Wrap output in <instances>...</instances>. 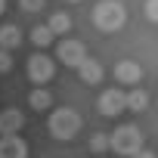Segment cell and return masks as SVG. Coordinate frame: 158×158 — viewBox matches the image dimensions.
<instances>
[{
    "instance_id": "6da1fadb",
    "label": "cell",
    "mask_w": 158,
    "mask_h": 158,
    "mask_svg": "<svg viewBox=\"0 0 158 158\" xmlns=\"http://www.w3.org/2000/svg\"><path fill=\"white\" fill-rule=\"evenodd\" d=\"M124 19H127V13H124V3H118V0H102L93 10V22L102 31H118L124 25Z\"/></svg>"
},
{
    "instance_id": "7a4b0ae2",
    "label": "cell",
    "mask_w": 158,
    "mask_h": 158,
    "mask_svg": "<svg viewBox=\"0 0 158 158\" xmlns=\"http://www.w3.org/2000/svg\"><path fill=\"white\" fill-rule=\"evenodd\" d=\"M109 149H115V152H121V155H136V152L143 149V133H139V127L124 124V127H118L115 133H109Z\"/></svg>"
},
{
    "instance_id": "3957f363",
    "label": "cell",
    "mask_w": 158,
    "mask_h": 158,
    "mask_svg": "<svg viewBox=\"0 0 158 158\" xmlns=\"http://www.w3.org/2000/svg\"><path fill=\"white\" fill-rule=\"evenodd\" d=\"M77 130H81V115L74 109H56L50 115V133L56 139H71Z\"/></svg>"
},
{
    "instance_id": "277c9868",
    "label": "cell",
    "mask_w": 158,
    "mask_h": 158,
    "mask_svg": "<svg viewBox=\"0 0 158 158\" xmlns=\"http://www.w3.org/2000/svg\"><path fill=\"white\" fill-rule=\"evenodd\" d=\"M56 56H59V62H65V65H71V68H77L84 59H87V50H84V44L81 40H59V47H56Z\"/></svg>"
},
{
    "instance_id": "5b68a950",
    "label": "cell",
    "mask_w": 158,
    "mask_h": 158,
    "mask_svg": "<svg viewBox=\"0 0 158 158\" xmlns=\"http://www.w3.org/2000/svg\"><path fill=\"white\" fill-rule=\"evenodd\" d=\"M53 71H56V65H53V59H50V56L34 53V56L28 59V77H31L34 84H47L50 77H53Z\"/></svg>"
},
{
    "instance_id": "8992f818",
    "label": "cell",
    "mask_w": 158,
    "mask_h": 158,
    "mask_svg": "<svg viewBox=\"0 0 158 158\" xmlns=\"http://www.w3.org/2000/svg\"><path fill=\"white\" fill-rule=\"evenodd\" d=\"M99 112H102V115H109V118H115V115L127 112V93H121L118 87L106 90V93L99 96Z\"/></svg>"
},
{
    "instance_id": "52a82bcc",
    "label": "cell",
    "mask_w": 158,
    "mask_h": 158,
    "mask_svg": "<svg viewBox=\"0 0 158 158\" xmlns=\"http://www.w3.org/2000/svg\"><path fill=\"white\" fill-rule=\"evenodd\" d=\"M25 124V115L19 109H0V136H16Z\"/></svg>"
},
{
    "instance_id": "ba28073f",
    "label": "cell",
    "mask_w": 158,
    "mask_h": 158,
    "mask_svg": "<svg viewBox=\"0 0 158 158\" xmlns=\"http://www.w3.org/2000/svg\"><path fill=\"white\" fill-rule=\"evenodd\" d=\"M115 81H121V84H139V81H143V68H139V62L121 59V62L115 65Z\"/></svg>"
},
{
    "instance_id": "9c48e42d",
    "label": "cell",
    "mask_w": 158,
    "mask_h": 158,
    "mask_svg": "<svg viewBox=\"0 0 158 158\" xmlns=\"http://www.w3.org/2000/svg\"><path fill=\"white\" fill-rule=\"evenodd\" d=\"M0 158H28V143L22 136H0Z\"/></svg>"
},
{
    "instance_id": "30bf717a",
    "label": "cell",
    "mask_w": 158,
    "mask_h": 158,
    "mask_svg": "<svg viewBox=\"0 0 158 158\" xmlns=\"http://www.w3.org/2000/svg\"><path fill=\"white\" fill-rule=\"evenodd\" d=\"M77 77H81L84 84H99L102 81V65L96 59H84L81 65H77Z\"/></svg>"
},
{
    "instance_id": "8fae6325",
    "label": "cell",
    "mask_w": 158,
    "mask_h": 158,
    "mask_svg": "<svg viewBox=\"0 0 158 158\" xmlns=\"http://www.w3.org/2000/svg\"><path fill=\"white\" fill-rule=\"evenodd\" d=\"M19 44H22L19 25H3V28H0V50L13 53V50H19Z\"/></svg>"
},
{
    "instance_id": "7c38bea8",
    "label": "cell",
    "mask_w": 158,
    "mask_h": 158,
    "mask_svg": "<svg viewBox=\"0 0 158 158\" xmlns=\"http://www.w3.org/2000/svg\"><path fill=\"white\" fill-rule=\"evenodd\" d=\"M47 28H50V34H53V37H59V34H65V31L71 28V19H68L65 13H53V16H50V22H47Z\"/></svg>"
},
{
    "instance_id": "4fadbf2b",
    "label": "cell",
    "mask_w": 158,
    "mask_h": 158,
    "mask_svg": "<svg viewBox=\"0 0 158 158\" xmlns=\"http://www.w3.org/2000/svg\"><path fill=\"white\" fill-rule=\"evenodd\" d=\"M28 102H31V109H34V112H47V109L53 106V96H50L44 87H37V90L28 96Z\"/></svg>"
},
{
    "instance_id": "5bb4252c",
    "label": "cell",
    "mask_w": 158,
    "mask_h": 158,
    "mask_svg": "<svg viewBox=\"0 0 158 158\" xmlns=\"http://www.w3.org/2000/svg\"><path fill=\"white\" fill-rule=\"evenodd\" d=\"M146 106H149V93H146V90L136 87V90L127 93V112H143Z\"/></svg>"
},
{
    "instance_id": "9a60e30c",
    "label": "cell",
    "mask_w": 158,
    "mask_h": 158,
    "mask_svg": "<svg viewBox=\"0 0 158 158\" xmlns=\"http://www.w3.org/2000/svg\"><path fill=\"white\" fill-rule=\"evenodd\" d=\"M31 40H34V47H50L53 44V34H50L47 25H34L31 28Z\"/></svg>"
},
{
    "instance_id": "2e32d148",
    "label": "cell",
    "mask_w": 158,
    "mask_h": 158,
    "mask_svg": "<svg viewBox=\"0 0 158 158\" xmlns=\"http://www.w3.org/2000/svg\"><path fill=\"white\" fill-rule=\"evenodd\" d=\"M90 149L93 152H106L109 149V133H93L90 136Z\"/></svg>"
},
{
    "instance_id": "e0dca14e",
    "label": "cell",
    "mask_w": 158,
    "mask_h": 158,
    "mask_svg": "<svg viewBox=\"0 0 158 158\" xmlns=\"http://www.w3.org/2000/svg\"><path fill=\"white\" fill-rule=\"evenodd\" d=\"M13 68V53H6V50H0V74H6Z\"/></svg>"
},
{
    "instance_id": "ac0fdd59",
    "label": "cell",
    "mask_w": 158,
    "mask_h": 158,
    "mask_svg": "<svg viewBox=\"0 0 158 158\" xmlns=\"http://www.w3.org/2000/svg\"><path fill=\"white\" fill-rule=\"evenodd\" d=\"M19 3H22L25 13H40L44 10V0H19Z\"/></svg>"
},
{
    "instance_id": "d6986e66",
    "label": "cell",
    "mask_w": 158,
    "mask_h": 158,
    "mask_svg": "<svg viewBox=\"0 0 158 158\" xmlns=\"http://www.w3.org/2000/svg\"><path fill=\"white\" fill-rule=\"evenodd\" d=\"M146 19L158 22V0H146Z\"/></svg>"
},
{
    "instance_id": "ffe728a7",
    "label": "cell",
    "mask_w": 158,
    "mask_h": 158,
    "mask_svg": "<svg viewBox=\"0 0 158 158\" xmlns=\"http://www.w3.org/2000/svg\"><path fill=\"white\" fill-rule=\"evenodd\" d=\"M130 158H155V152H149V149H139L136 155H130Z\"/></svg>"
},
{
    "instance_id": "44dd1931",
    "label": "cell",
    "mask_w": 158,
    "mask_h": 158,
    "mask_svg": "<svg viewBox=\"0 0 158 158\" xmlns=\"http://www.w3.org/2000/svg\"><path fill=\"white\" fill-rule=\"evenodd\" d=\"M3 10H6V0H0V16H3Z\"/></svg>"
},
{
    "instance_id": "7402d4cb",
    "label": "cell",
    "mask_w": 158,
    "mask_h": 158,
    "mask_svg": "<svg viewBox=\"0 0 158 158\" xmlns=\"http://www.w3.org/2000/svg\"><path fill=\"white\" fill-rule=\"evenodd\" d=\"M68 3H81V0H68Z\"/></svg>"
}]
</instances>
